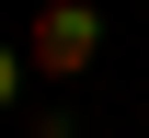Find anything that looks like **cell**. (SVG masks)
Returning a JSON list of instances; mask_svg holds the SVG:
<instances>
[{
    "label": "cell",
    "mask_w": 149,
    "mask_h": 138,
    "mask_svg": "<svg viewBox=\"0 0 149 138\" xmlns=\"http://www.w3.org/2000/svg\"><path fill=\"white\" fill-rule=\"evenodd\" d=\"M23 104V46H0V115Z\"/></svg>",
    "instance_id": "2"
},
{
    "label": "cell",
    "mask_w": 149,
    "mask_h": 138,
    "mask_svg": "<svg viewBox=\"0 0 149 138\" xmlns=\"http://www.w3.org/2000/svg\"><path fill=\"white\" fill-rule=\"evenodd\" d=\"M92 46H103V12H92V0H46L35 35H23V69L69 81V69H92Z\"/></svg>",
    "instance_id": "1"
}]
</instances>
